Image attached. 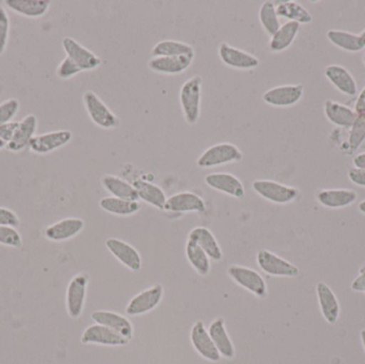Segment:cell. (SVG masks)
<instances>
[{
    "mask_svg": "<svg viewBox=\"0 0 365 364\" xmlns=\"http://www.w3.org/2000/svg\"><path fill=\"white\" fill-rule=\"evenodd\" d=\"M304 85L300 83L283 85L272 88V89L264 92L262 98L269 106L287 108V107L295 106L296 104H298L304 98Z\"/></svg>",
    "mask_w": 365,
    "mask_h": 364,
    "instance_id": "52a82bcc",
    "label": "cell"
},
{
    "mask_svg": "<svg viewBox=\"0 0 365 364\" xmlns=\"http://www.w3.org/2000/svg\"><path fill=\"white\" fill-rule=\"evenodd\" d=\"M191 343L195 352L206 360L217 363L220 360V354L215 346L210 333L206 331L203 323L197 322L193 325L190 333Z\"/></svg>",
    "mask_w": 365,
    "mask_h": 364,
    "instance_id": "2e32d148",
    "label": "cell"
},
{
    "mask_svg": "<svg viewBox=\"0 0 365 364\" xmlns=\"http://www.w3.org/2000/svg\"><path fill=\"white\" fill-rule=\"evenodd\" d=\"M151 55L153 57H178V56H191L195 57V48L190 44L175 40H164L154 45Z\"/></svg>",
    "mask_w": 365,
    "mask_h": 364,
    "instance_id": "836d02e7",
    "label": "cell"
},
{
    "mask_svg": "<svg viewBox=\"0 0 365 364\" xmlns=\"http://www.w3.org/2000/svg\"><path fill=\"white\" fill-rule=\"evenodd\" d=\"M317 293L319 308L326 322L331 325L336 324L341 312L338 297L325 282L317 284Z\"/></svg>",
    "mask_w": 365,
    "mask_h": 364,
    "instance_id": "7402d4cb",
    "label": "cell"
},
{
    "mask_svg": "<svg viewBox=\"0 0 365 364\" xmlns=\"http://www.w3.org/2000/svg\"><path fill=\"white\" fill-rule=\"evenodd\" d=\"M360 336H361L362 345H364L365 350V329H364V331H361V333H360Z\"/></svg>",
    "mask_w": 365,
    "mask_h": 364,
    "instance_id": "f907efd6",
    "label": "cell"
},
{
    "mask_svg": "<svg viewBox=\"0 0 365 364\" xmlns=\"http://www.w3.org/2000/svg\"><path fill=\"white\" fill-rule=\"evenodd\" d=\"M202 77L195 75L187 79L180 90L182 115L189 125H195L201 117Z\"/></svg>",
    "mask_w": 365,
    "mask_h": 364,
    "instance_id": "6da1fadb",
    "label": "cell"
},
{
    "mask_svg": "<svg viewBox=\"0 0 365 364\" xmlns=\"http://www.w3.org/2000/svg\"><path fill=\"white\" fill-rule=\"evenodd\" d=\"M81 72H83L81 68H79L72 59L66 57L60 62L59 66H58L56 74H57V76L59 77L60 79H62V80H68V79L76 76V75L79 74Z\"/></svg>",
    "mask_w": 365,
    "mask_h": 364,
    "instance_id": "b9f144b4",
    "label": "cell"
},
{
    "mask_svg": "<svg viewBox=\"0 0 365 364\" xmlns=\"http://www.w3.org/2000/svg\"><path fill=\"white\" fill-rule=\"evenodd\" d=\"M277 15L279 19H287V21H295L299 24L312 23L313 16L302 4L297 1H284L276 6Z\"/></svg>",
    "mask_w": 365,
    "mask_h": 364,
    "instance_id": "d6a6232c",
    "label": "cell"
},
{
    "mask_svg": "<svg viewBox=\"0 0 365 364\" xmlns=\"http://www.w3.org/2000/svg\"><path fill=\"white\" fill-rule=\"evenodd\" d=\"M139 199L145 201L148 204L156 207V209L164 211L167 202L166 194L160 186L143 180H137L133 183Z\"/></svg>",
    "mask_w": 365,
    "mask_h": 364,
    "instance_id": "f1b7e54d",
    "label": "cell"
},
{
    "mask_svg": "<svg viewBox=\"0 0 365 364\" xmlns=\"http://www.w3.org/2000/svg\"><path fill=\"white\" fill-rule=\"evenodd\" d=\"M259 21L266 34L274 36L281 27L280 19L277 15L276 4L272 0H266L259 6Z\"/></svg>",
    "mask_w": 365,
    "mask_h": 364,
    "instance_id": "8d00e7d4",
    "label": "cell"
},
{
    "mask_svg": "<svg viewBox=\"0 0 365 364\" xmlns=\"http://www.w3.org/2000/svg\"><path fill=\"white\" fill-rule=\"evenodd\" d=\"M206 204L203 199L190 192H178L167 199L164 211L170 213H204Z\"/></svg>",
    "mask_w": 365,
    "mask_h": 364,
    "instance_id": "e0dca14e",
    "label": "cell"
},
{
    "mask_svg": "<svg viewBox=\"0 0 365 364\" xmlns=\"http://www.w3.org/2000/svg\"><path fill=\"white\" fill-rule=\"evenodd\" d=\"M0 245L21 248L23 245V239L19 231L13 227L0 226Z\"/></svg>",
    "mask_w": 365,
    "mask_h": 364,
    "instance_id": "f35d334b",
    "label": "cell"
},
{
    "mask_svg": "<svg viewBox=\"0 0 365 364\" xmlns=\"http://www.w3.org/2000/svg\"><path fill=\"white\" fill-rule=\"evenodd\" d=\"M91 318L96 324L108 327L130 341L132 340L133 325L125 316L111 311H96L91 314Z\"/></svg>",
    "mask_w": 365,
    "mask_h": 364,
    "instance_id": "603a6c76",
    "label": "cell"
},
{
    "mask_svg": "<svg viewBox=\"0 0 365 364\" xmlns=\"http://www.w3.org/2000/svg\"><path fill=\"white\" fill-rule=\"evenodd\" d=\"M102 185L111 197L123 200L139 201L138 194L133 184L115 175H105L102 179Z\"/></svg>",
    "mask_w": 365,
    "mask_h": 364,
    "instance_id": "4dcf8cb0",
    "label": "cell"
},
{
    "mask_svg": "<svg viewBox=\"0 0 365 364\" xmlns=\"http://www.w3.org/2000/svg\"><path fill=\"white\" fill-rule=\"evenodd\" d=\"M186 256L191 266L200 276H206L210 271V259L195 241L188 239L186 243Z\"/></svg>",
    "mask_w": 365,
    "mask_h": 364,
    "instance_id": "d590c367",
    "label": "cell"
},
{
    "mask_svg": "<svg viewBox=\"0 0 365 364\" xmlns=\"http://www.w3.org/2000/svg\"><path fill=\"white\" fill-rule=\"evenodd\" d=\"M257 262L264 273L274 277L295 278L299 275L297 266L266 249L257 252Z\"/></svg>",
    "mask_w": 365,
    "mask_h": 364,
    "instance_id": "ba28073f",
    "label": "cell"
},
{
    "mask_svg": "<svg viewBox=\"0 0 365 364\" xmlns=\"http://www.w3.org/2000/svg\"><path fill=\"white\" fill-rule=\"evenodd\" d=\"M364 62L365 63V55H364Z\"/></svg>",
    "mask_w": 365,
    "mask_h": 364,
    "instance_id": "db71d44e",
    "label": "cell"
},
{
    "mask_svg": "<svg viewBox=\"0 0 365 364\" xmlns=\"http://www.w3.org/2000/svg\"><path fill=\"white\" fill-rule=\"evenodd\" d=\"M365 141V113H360L356 118L351 128H349V147L351 153H355Z\"/></svg>",
    "mask_w": 365,
    "mask_h": 364,
    "instance_id": "74e56055",
    "label": "cell"
},
{
    "mask_svg": "<svg viewBox=\"0 0 365 364\" xmlns=\"http://www.w3.org/2000/svg\"><path fill=\"white\" fill-rule=\"evenodd\" d=\"M89 278L86 274L75 276L66 288V311L71 318H81L85 307L86 295Z\"/></svg>",
    "mask_w": 365,
    "mask_h": 364,
    "instance_id": "9c48e42d",
    "label": "cell"
},
{
    "mask_svg": "<svg viewBox=\"0 0 365 364\" xmlns=\"http://www.w3.org/2000/svg\"><path fill=\"white\" fill-rule=\"evenodd\" d=\"M19 122L12 121L0 125V139H1L6 145H8V143L12 140L15 132H16L17 128H19Z\"/></svg>",
    "mask_w": 365,
    "mask_h": 364,
    "instance_id": "ee69618b",
    "label": "cell"
},
{
    "mask_svg": "<svg viewBox=\"0 0 365 364\" xmlns=\"http://www.w3.org/2000/svg\"><path fill=\"white\" fill-rule=\"evenodd\" d=\"M6 147V143L4 142V141L0 139V150L4 149V147Z\"/></svg>",
    "mask_w": 365,
    "mask_h": 364,
    "instance_id": "f5cc1de1",
    "label": "cell"
},
{
    "mask_svg": "<svg viewBox=\"0 0 365 364\" xmlns=\"http://www.w3.org/2000/svg\"><path fill=\"white\" fill-rule=\"evenodd\" d=\"M358 209H359V211L365 215V200L361 201V202L359 203V207H358Z\"/></svg>",
    "mask_w": 365,
    "mask_h": 364,
    "instance_id": "681fc988",
    "label": "cell"
},
{
    "mask_svg": "<svg viewBox=\"0 0 365 364\" xmlns=\"http://www.w3.org/2000/svg\"><path fill=\"white\" fill-rule=\"evenodd\" d=\"M81 341L83 344H98V345L106 346H124L130 343V340L126 339L123 336L100 324L88 327L83 331Z\"/></svg>",
    "mask_w": 365,
    "mask_h": 364,
    "instance_id": "4fadbf2b",
    "label": "cell"
},
{
    "mask_svg": "<svg viewBox=\"0 0 365 364\" xmlns=\"http://www.w3.org/2000/svg\"><path fill=\"white\" fill-rule=\"evenodd\" d=\"M360 38H361L362 42H364V46H365V30L361 32V34H360Z\"/></svg>",
    "mask_w": 365,
    "mask_h": 364,
    "instance_id": "816d5d0a",
    "label": "cell"
},
{
    "mask_svg": "<svg viewBox=\"0 0 365 364\" xmlns=\"http://www.w3.org/2000/svg\"><path fill=\"white\" fill-rule=\"evenodd\" d=\"M105 245L110 254L124 266L128 267L132 271H140L141 265H143L141 256L132 245L121 241V239H113V237L107 239L105 241Z\"/></svg>",
    "mask_w": 365,
    "mask_h": 364,
    "instance_id": "9a60e30c",
    "label": "cell"
},
{
    "mask_svg": "<svg viewBox=\"0 0 365 364\" xmlns=\"http://www.w3.org/2000/svg\"><path fill=\"white\" fill-rule=\"evenodd\" d=\"M38 130V119L34 115H28L19 121V128L12 140L6 145V149L13 153H19L29 147L30 141L36 136Z\"/></svg>",
    "mask_w": 365,
    "mask_h": 364,
    "instance_id": "44dd1931",
    "label": "cell"
},
{
    "mask_svg": "<svg viewBox=\"0 0 365 364\" xmlns=\"http://www.w3.org/2000/svg\"><path fill=\"white\" fill-rule=\"evenodd\" d=\"M72 139L73 134L70 130H53V132L36 135L30 141L28 147L32 153L45 155V154L51 153V152L61 149L64 145L70 143Z\"/></svg>",
    "mask_w": 365,
    "mask_h": 364,
    "instance_id": "30bf717a",
    "label": "cell"
},
{
    "mask_svg": "<svg viewBox=\"0 0 365 364\" xmlns=\"http://www.w3.org/2000/svg\"><path fill=\"white\" fill-rule=\"evenodd\" d=\"M195 57L178 56V57H152L148 62L150 70L158 74L180 75L186 72Z\"/></svg>",
    "mask_w": 365,
    "mask_h": 364,
    "instance_id": "d6986e66",
    "label": "cell"
},
{
    "mask_svg": "<svg viewBox=\"0 0 365 364\" xmlns=\"http://www.w3.org/2000/svg\"><path fill=\"white\" fill-rule=\"evenodd\" d=\"M354 168L365 169V153L356 155L353 160Z\"/></svg>",
    "mask_w": 365,
    "mask_h": 364,
    "instance_id": "c3c4849f",
    "label": "cell"
},
{
    "mask_svg": "<svg viewBox=\"0 0 365 364\" xmlns=\"http://www.w3.org/2000/svg\"><path fill=\"white\" fill-rule=\"evenodd\" d=\"M4 4L12 12L21 16L38 19L46 14L51 2L48 0H6Z\"/></svg>",
    "mask_w": 365,
    "mask_h": 364,
    "instance_id": "d4e9b609",
    "label": "cell"
},
{
    "mask_svg": "<svg viewBox=\"0 0 365 364\" xmlns=\"http://www.w3.org/2000/svg\"><path fill=\"white\" fill-rule=\"evenodd\" d=\"M218 56L221 62L227 68L238 71L255 70L259 66V60L252 53L242 51L222 42L218 46Z\"/></svg>",
    "mask_w": 365,
    "mask_h": 364,
    "instance_id": "8992f818",
    "label": "cell"
},
{
    "mask_svg": "<svg viewBox=\"0 0 365 364\" xmlns=\"http://www.w3.org/2000/svg\"><path fill=\"white\" fill-rule=\"evenodd\" d=\"M164 297V288L160 284L152 286L139 293L132 298L126 307V314L130 316H139L155 309Z\"/></svg>",
    "mask_w": 365,
    "mask_h": 364,
    "instance_id": "7c38bea8",
    "label": "cell"
},
{
    "mask_svg": "<svg viewBox=\"0 0 365 364\" xmlns=\"http://www.w3.org/2000/svg\"><path fill=\"white\" fill-rule=\"evenodd\" d=\"M300 25L295 21H287L281 25L278 31L270 36L269 51L272 53H281L292 46L299 32Z\"/></svg>",
    "mask_w": 365,
    "mask_h": 364,
    "instance_id": "f546056e",
    "label": "cell"
},
{
    "mask_svg": "<svg viewBox=\"0 0 365 364\" xmlns=\"http://www.w3.org/2000/svg\"><path fill=\"white\" fill-rule=\"evenodd\" d=\"M351 290L365 293V265L360 269L359 276L351 284Z\"/></svg>",
    "mask_w": 365,
    "mask_h": 364,
    "instance_id": "bcb514c9",
    "label": "cell"
},
{
    "mask_svg": "<svg viewBox=\"0 0 365 364\" xmlns=\"http://www.w3.org/2000/svg\"><path fill=\"white\" fill-rule=\"evenodd\" d=\"M242 152L233 143L221 142L207 147L197 157V166L202 169L215 168L223 165L242 162Z\"/></svg>",
    "mask_w": 365,
    "mask_h": 364,
    "instance_id": "7a4b0ae2",
    "label": "cell"
},
{
    "mask_svg": "<svg viewBox=\"0 0 365 364\" xmlns=\"http://www.w3.org/2000/svg\"><path fill=\"white\" fill-rule=\"evenodd\" d=\"M100 207L103 211L117 216H130L138 213L141 209L139 201L123 200L115 197H106L100 201Z\"/></svg>",
    "mask_w": 365,
    "mask_h": 364,
    "instance_id": "e575fe53",
    "label": "cell"
},
{
    "mask_svg": "<svg viewBox=\"0 0 365 364\" xmlns=\"http://www.w3.org/2000/svg\"><path fill=\"white\" fill-rule=\"evenodd\" d=\"M326 78L341 93L347 96H355L358 93V85L355 77L344 66L339 64H330L326 66Z\"/></svg>",
    "mask_w": 365,
    "mask_h": 364,
    "instance_id": "ac0fdd59",
    "label": "cell"
},
{
    "mask_svg": "<svg viewBox=\"0 0 365 364\" xmlns=\"http://www.w3.org/2000/svg\"><path fill=\"white\" fill-rule=\"evenodd\" d=\"M349 177L351 183L360 187H365V169H349Z\"/></svg>",
    "mask_w": 365,
    "mask_h": 364,
    "instance_id": "f6af8a7d",
    "label": "cell"
},
{
    "mask_svg": "<svg viewBox=\"0 0 365 364\" xmlns=\"http://www.w3.org/2000/svg\"><path fill=\"white\" fill-rule=\"evenodd\" d=\"M354 110L356 111L357 115L365 113V87L362 89V91L360 92L359 95H358Z\"/></svg>",
    "mask_w": 365,
    "mask_h": 364,
    "instance_id": "7dc6e473",
    "label": "cell"
},
{
    "mask_svg": "<svg viewBox=\"0 0 365 364\" xmlns=\"http://www.w3.org/2000/svg\"><path fill=\"white\" fill-rule=\"evenodd\" d=\"M317 199L328 209H344L357 201L358 194L351 189H323L317 192Z\"/></svg>",
    "mask_w": 365,
    "mask_h": 364,
    "instance_id": "cb8c5ba5",
    "label": "cell"
},
{
    "mask_svg": "<svg viewBox=\"0 0 365 364\" xmlns=\"http://www.w3.org/2000/svg\"><path fill=\"white\" fill-rule=\"evenodd\" d=\"M208 333H210V338H212L220 356L227 359H232L235 356V348H234L232 340L230 339L229 335H227L225 321L222 318H217L210 325Z\"/></svg>",
    "mask_w": 365,
    "mask_h": 364,
    "instance_id": "83f0119b",
    "label": "cell"
},
{
    "mask_svg": "<svg viewBox=\"0 0 365 364\" xmlns=\"http://www.w3.org/2000/svg\"><path fill=\"white\" fill-rule=\"evenodd\" d=\"M10 36V17L4 6H0V56L4 55L8 46Z\"/></svg>",
    "mask_w": 365,
    "mask_h": 364,
    "instance_id": "60d3db41",
    "label": "cell"
},
{
    "mask_svg": "<svg viewBox=\"0 0 365 364\" xmlns=\"http://www.w3.org/2000/svg\"><path fill=\"white\" fill-rule=\"evenodd\" d=\"M85 228V222L81 218H64L47 227L45 236L51 241H64L78 235Z\"/></svg>",
    "mask_w": 365,
    "mask_h": 364,
    "instance_id": "ffe728a7",
    "label": "cell"
},
{
    "mask_svg": "<svg viewBox=\"0 0 365 364\" xmlns=\"http://www.w3.org/2000/svg\"><path fill=\"white\" fill-rule=\"evenodd\" d=\"M252 188L259 197L276 204L293 202L299 194L297 188L272 180H257L253 182Z\"/></svg>",
    "mask_w": 365,
    "mask_h": 364,
    "instance_id": "277c9868",
    "label": "cell"
},
{
    "mask_svg": "<svg viewBox=\"0 0 365 364\" xmlns=\"http://www.w3.org/2000/svg\"><path fill=\"white\" fill-rule=\"evenodd\" d=\"M324 111L330 123L343 128H351L358 115L351 107L332 100H326Z\"/></svg>",
    "mask_w": 365,
    "mask_h": 364,
    "instance_id": "484cf974",
    "label": "cell"
},
{
    "mask_svg": "<svg viewBox=\"0 0 365 364\" xmlns=\"http://www.w3.org/2000/svg\"><path fill=\"white\" fill-rule=\"evenodd\" d=\"M327 38L334 46L349 53H359L364 51L365 47L360 34L345 31V30H329L327 32Z\"/></svg>",
    "mask_w": 365,
    "mask_h": 364,
    "instance_id": "1f68e13d",
    "label": "cell"
},
{
    "mask_svg": "<svg viewBox=\"0 0 365 364\" xmlns=\"http://www.w3.org/2000/svg\"><path fill=\"white\" fill-rule=\"evenodd\" d=\"M188 239L195 241L210 256V260L220 261L222 259V250L212 231L207 228L195 227L189 232Z\"/></svg>",
    "mask_w": 365,
    "mask_h": 364,
    "instance_id": "4316f807",
    "label": "cell"
},
{
    "mask_svg": "<svg viewBox=\"0 0 365 364\" xmlns=\"http://www.w3.org/2000/svg\"><path fill=\"white\" fill-rule=\"evenodd\" d=\"M204 181L208 187L235 199H242L246 194L240 180L231 173H210V175H206Z\"/></svg>",
    "mask_w": 365,
    "mask_h": 364,
    "instance_id": "5bb4252c",
    "label": "cell"
},
{
    "mask_svg": "<svg viewBox=\"0 0 365 364\" xmlns=\"http://www.w3.org/2000/svg\"><path fill=\"white\" fill-rule=\"evenodd\" d=\"M62 47L66 57L72 59L83 71H93L102 64V59L93 51L77 42L71 36H66L62 40Z\"/></svg>",
    "mask_w": 365,
    "mask_h": 364,
    "instance_id": "8fae6325",
    "label": "cell"
},
{
    "mask_svg": "<svg viewBox=\"0 0 365 364\" xmlns=\"http://www.w3.org/2000/svg\"><path fill=\"white\" fill-rule=\"evenodd\" d=\"M19 110V102L16 98H9L0 103V125L12 122Z\"/></svg>",
    "mask_w": 365,
    "mask_h": 364,
    "instance_id": "ab89813d",
    "label": "cell"
},
{
    "mask_svg": "<svg viewBox=\"0 0 365 364\" xmlns=\"http://www.w3.org/2000/svg\"><path fill=\"white\" fill-rule=\"evenodd\" d=\"M227 275L238 286L252 293L255 296L263 298L267 295L265 280L255 269L240 266V265H232L227 269Z\"/></svg>",
    "mask_w": 365,
    "mask_h": 364,
    "instance_id": "5b68a950",
    "label": "cell"
},
{
    "mask_svg": "<svg viewBox=\"0 0 365 364\" xmlns=\"http://www.w3.org/2000/svg\"><path fill=\"white\" fill-rule=\"evenodd\" d=\"M83 106L90 120L103 130H113L120 124L119 118L101 100L96 92L88 90L83 95Z\"/></svg>",
    "mask_w": 365,
    "mask_h": 364,
    "instance_id": "3957f363",
    "label": "cell"
},
{
    "mask_svg": "<svg viewBox=\"0 0 365 364\" xmlns=\"http://www.w3.org/2000/svg\"><path fill=\"white\" fill-rule=\"evenodd\" d=\"M19 216L6 207H0V226L19 227Z\"/></svg>",
    "mask_w": 365,
    "mask_h": 364,
    "instance_id": "7bdbcfd3",
    "label": "cell"
}]
</instances>
